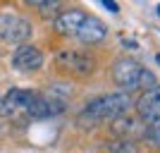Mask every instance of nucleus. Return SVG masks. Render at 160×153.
<instances>
[{
  "label": "nucleus",
  "instance_id": "dca6fc26",
  "mask_svg": "<svg viewBox=\"0 0 160 153\" xmlns=\"http://www.w3.org/2000/svg\"><path fill=\"white\" fill-rule=\"evenodd\" d=\"M158 14H160V5H158Z\"/></svg>",
  "mask_w": 160,
  "mask_h": 153
},
{
  "label": "nucleus",
  "instance_id": "6e6552de",
  "mask_svg": "<svg viewBox=\"0 0 160 153\" xmlns=\"http://www.w3.org/2000/svg\"><path fill=\"white\" fill-rule=\"evenodd\" d=\"M105 36H108L105 24H103L100 19H96V17H91V14H86L81 29L77 31V38H79L81 43H100Z\"/></svg>",
  "mask_w": 160,
  "mask_h": 153
},
{
  "label": "nucleus",
  "instance_id": "ddd939ff",
  "mask_svg": "<svg viewBox=\"0 0 160 153\" xmlns=\"http://www.w3.org/2000/svg\"><path fill=\"white\" fill-rule=\"evenodd\" d=\"M10 115H14V108L5 98H0V117H10Z\"/></svg>",
  "mask_w": 160,
  "mask_h": 153
},
{
  "label": "nucleus",
  "instance_id": "f03ea898",
  "mask_svg": "<svg viewBox=\"0 0 160 153\" xmlns=\"http://www.w3.org/2000/svg\"><path fill=\"white\" fill-rule=\"evenodd\" d=\"M29 36H31V24L27 17L17 12H0V38L2 41L24 46Z\"/></svg>",
  "mask_w": 160,
  "mask_h": 153
},
{
  "label": "nucleus",
  "instance_id": "20e7f679",
  "mask_svg": "<svg viewBox=\"0 0 160 153\" xmlns=\"http://www.w3.org/2000/svg\"><path fill=\"white\" fill-rule=\"evenodd\" d=\"M58 65L67 72L79 74V77H88V74L96 72V58L88 53H79V50H60Z\"/></svg>",
  "mask_w": 160,
  "mask_h": 153
},
{
  "label": "nucleus",
  "instance_id": "f257e3e1",
  "mask_svg": "<svg viewBox=\"0 0 160 153\" xmlns=\"http://www.w3.org/2000/svg\"><path fill=\"white\" fill-rule=\"evenodd\" d=\"M127 108H129V96L124 91L122 93H108V96H98L91 103H86L84 117H88V120H93V122L115 120V117L127 113Z\"/></svg>",
  "mask_w": 160,
  "mask_h": 153
},
{
  "label": "nucleus",
  "instance_id": "2eb2a0df",
  "mask_svg": "<svg viewBox=\"0 0 160 153\" xmlns=\"http://www.w3.org/2000/svg\"><path fill=\"white\" fill-rule=\"evenodd\" d=\"M155 60H158V65H160V55H158V58H155Z\"/></svg>",
  "mask_w": 160,
  "mask_h": 153
},
{
  "label": "nucleus",
  "instance_id": "7ed1b4c3",
  "mask_svg": "<svg viewBox=\"0 0 160 153\" xmlns=\"http://www.w3.org/2000/svg\"><path fill=\"white\" fill-rule=\"evenodd\" d=\"M141 74H143V67H141L136 60H132V58H122V60H117L115 67H112L115 84H117L120 89H124V91L139 89Z\"/></svg>",
  "mask_w": 160,
  "mask_h": 153
},
{
  "label": "nucleus",
  "instance_id": "9b49d317",
  "mask_svg": "<svg viewBox=\"0 0 160 153\" xmlns=\"http://www.w3.org/2000/svg\"><path fill=\"white\" fill-rule=\"evenodd\" d=\"M108 153H134V144L132 141H112V144H108Z\"/></svg>",
  "mask_w": 160,
  "mask_h": 153
},
{
  "label": "nucleus",
  "instance_id": "39448f33",
  "mask_svg": "<svg viewBox=\"0 0 160 153\" xmlns=\"http://www.w3.org/2000/svg\"><path fill=\"white\" fill-rule=\"evenodd\" d=\"M12 65L19 72H33L43 65V53L36 46H29V43L17 46V50L12 53Z\"/></svg>",
  "mask_w": 160,
  "mask_h": 153
},
{
  "label": "nucleus",
  "instance_id": "1a4fd4ad",
  "mask_svg": "<svg viewBox=\"0 0 160 153\" xmlns=\"http://www.w3.org/2000/svg\"><path fill=\"white\" fill-rule=\"evenodd\" d=\"M112 132L117 136H122L124 141H129V136H146V127L141 125L139 120H134L132 115H120L112 120Z\"/></svg>",
  "mask_w": 160,
  "mask_h": 153
},
{
  "label": "nucleus",
  "instance_id": "4468645a",
  "mask_svg": "<svg viewBox=\"0 0 160 153\" xmlns=\"http://www.w3.org/2000/svg\"><path fill=\"white\" fill-rule=\"evenodd\" d=\"M100 5L105 7L108 12H112V14H117V12H120V5H117L115 0H100Z\"/></svg>",
  "mask_w": 160,
  "mask_h": 153
},
{
  "label": "nucleus",
  "instance_id": "0eeeda50",
  "mask_svg": "<svg viewBox=\"0 0 160 153\" xmlns=\"http://www.w3.org/2000/svg\"><path fill=\"white\" fill-rule=\"evenodd\" d=\"M84 19H86V14L81 10H65V12H58V17H55V29L62 36H77Z\"/></svg>",
  "mask_w": 160,
  "mask_h": 153
},
{
  "label": "nucleus",
  "instance_id": "f8f14e48",
  "mask_svg": "<svg viewBox=\"0 0 160 153\" xmlns=\"http://www.w3.org/2000/svg\"><path fill=\"white\" fill-rule=\"evenodd\" d=\"M146 136H148L151 141H155V144H160V117H158V120H153L151 125H148Z\"/></svg>",
  "mask_w": 160,
  "mask_h": 153
},
{
  "label": "nucleus",
  "instance_id": "423d86ee",
  "mask_svg": "<svg viewBox=\"0 0 160 153\" xmlns=\"http://www.w3.org/2000/svg\"><path fill=\"white\" fill-rule=\"evenodd\" d=\"M136 110H139V117L143 122H151L160 117V86L148 89L139 100H136Z\"/></svg>",
  "mask_w": 160,
  "mask_h": 153
},
{
  "label": "nucleus",
  "instance_id": "9d476101",
  "mask_svg": "<svg viewBox=\"0 0 160 153\" xmlns=\"http://www.w3.org/2000/svg\"><path fill=\"white\" fill-rule=\"evenodd\" d=\"M33 7H36L43 17H58V10H60L62 5L58 0H48V3H33Z\"/></svg>",
  "mask_w": 160,
  "mask_h": 153
}]
</instances>
